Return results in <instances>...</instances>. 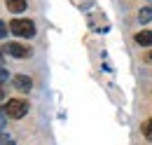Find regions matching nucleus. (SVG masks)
Segmentation results:
<instances>
[{
  "instance_id": "6e6552de",
  "label": "nucleus",
  "mask_w": 152,
  "mask_h": 145,
  "mask_svg": "<svg viewBox=\"0 0 152 145\" xmlns=\"http://www.w3.org/2000/svg\"><path fill=\"white\" fill-rule=\"evenodd\" d=\"M140 131H143V136H145L148 141H152V117H148V119L140 124Z\"/></svg>"
},
{
  "instance_id": "0eeeda50",
  "label": "nucleus",
  "mask_w": 152,
  "mask_h": 145,
  "mask_svg": "<svg viewBox=\"0 0 152 145\" xmlns=\"http://www.w3.org/2000/svg\"><path fill=\"white\" fill-rule=\"evenodd\" d=\"M138 21H140V23H148V21H152V5H150V7H143V10L138 12Z\"/></svg>"
},
{
  "instance_id": "f257e3e1",
  "label": "nucleus",
  "mask_w": 152,
  "mask_h": 145,
  "mask_svg": "<svg viewBox=\"0 0 152 145\" xmlns=\"http://www.w3.org/2000/svg\"><path fill=\"white\" fill-rule=\"evenodd\" d=\"M10 33L17 37H33L38 31H35V21H31V19H12L10 21Z\"/></svg>"
},
{
  "instance_id": "9b49d317",
  "label": "nucleus",
  "mask_w": 152,
  "mask_h": 145,
  "mask_svg": "<svg viewBox=\"0 0 152 145\" xmlns=\"http://www.w3.org/2000/svg\"><path fill=\"white\" fill-rule=\"evenodd\" d=\"M145 61H152V52H148V54H145Z\"/></svg>"
},
{
  "instance_id": "4468645a",
  "label": "nucleus",
  "mask_w": 152,
  "mask_h": 145,
  "mask_svg": "<svg viewBox=\"0 0 152 145\" xmlns=\"http://www.w3.org/2000/svg\"><path fill=\"white\" fill-rule=\"evenodd\" d=\"M0 129H2V124H0Z\"/></svg>"
},
{
  "instance_id": "423d86ee",
  "label": "nucleus",
  "mask_w": 152,
  "mask_h": 145,
  "mask_svg": "<svg viewBox=\"0 0 152 145\" xmlns=\"http://www.w3.org/2000/svg\"><path fill=\"white\" fill-rule=\"evenodd\" d=\"M5 5H7V10H10L12 14H21V12H26V7H28L26 0H5Z\"/></svg>"
},
{
  "instance_id": "1a4fd4ad",
  "label": "nucleus",
  "mask_w": 152,
  "mask_h": 145,
  "mask_svg": "<svg viewBox=\"0 0 152 145\" xmlns=\"http://www.w3.org/2000/svg\"><path fill=\"white\" fill-rule=\"evenodd\" d=\"M7 77H10V72H7V70H2V68H0V82H5Z\"/></svg>"
},
{
  "instance_id": "f8f14e48",
  "label": "nucleus",
  "mask_w": 152,
  "mask_h": 145,
  "mask_svg": "<svg viewBox=\"0 0 152 145\" xmlns=\"http://www.w3.org/2000/svg\"><path fill=\"white\" fill-rule=\"evenodd\" d=\"M2 98H5V91H2V87H0V101H2Z\"/></svg>"
},
{
  "instance_id": "f03ea898",
  "label": "nucleus",
  "mask_w": 152,
  "mask_h": 145,
  "mask_svg": "<svg viewBox=\"0 0 152 145\" xmlns=\"http://www.w3.org/2000/svg\"><path fill=\"white\" fill-rule=\"evenodd\" d=\"M28 108H31L28 101H23V98H10L5 103V115L12 117V119H21V117L28 115Z\"/></svg>"
},
{
  "instance_id": "20e7f679",
  "label": "nucleus",
  "mask_w": 152,
  "mask_h": 145,
  "mask_svg": "<svg viewBox=\"0 0 152 145\" xmlns=\"http://www.w3.org/2000/svg\"><path fill=\"white\" fill-rule=\"evenodd\" d=\"M12 87L21 94H28V91L33 89V80L28 77V75H14L12 77Z\"/></svg>"
},
{
  "instance_id": "ddd939ff",
  "label": "nucleus",
  "mask_w": 152,
  "mask_h": 145,
  "mask_svg": "<svg viewBox=\"0 0 152 145\" xmlns=\"http://www.w3.org/2000/svg\"><path fill=\"white\" fill-rule=\"evenodd\" d=\"M2 54H5V49H2V47H0V61H2Z\"/></svg>"
},
{
  "instance_id": "9d476101",
  "label": "nucleus",
  "mask_w": 152,
  "mask_h": 145,
  "mask_svg": "<svg viewBox=\"0 0 152 145\" xmlns=\"http://www.w3.org/2000/svg\"><path fill=\"white\" fill-rule=\"evenodd\" d=\"M5 35V23H0V37Z\"/></svg>"
},
{
  "instance_id": "7ed1b4c3",
  "label": "nucleus",
  "mask_w": 152,
  "mask_h": 145,
  "mask_svg": "<svg viewBox=\"0 0 152 145\" xmlns=\"http://www.w3.org/2000/svg\"><path fill=\"white\" fill-rule=\"evenodd\" d=\"M2 49H5V54H10L12 59H31L33 56V49L26 47V45H21V42H7Z\"/></svg>"
},
{
  "instance_id": "39448f33",
  "label": "nucleus",
  "mask_w": 152,
  "mask_h": 145,
  "mask_svg": "<svg viewBox=\"0 0 152 145\" xmlns=\"http://www.w3.org/2000/svg\"><path fill=\"white\" fill-rule=\"evenodd\" d=\"M133 42L140 45V47H152V28H148V31H138V33L133 35Z\"/></svg>"
}]
</instances>
